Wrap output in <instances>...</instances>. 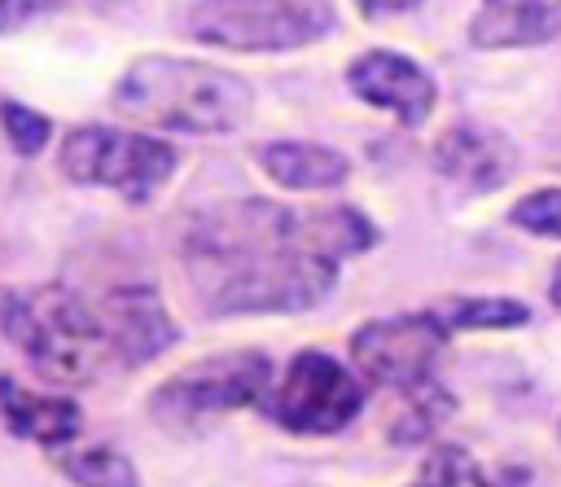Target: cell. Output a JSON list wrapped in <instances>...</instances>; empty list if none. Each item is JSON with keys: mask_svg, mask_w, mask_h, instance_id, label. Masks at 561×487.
Segmentation results:
<instances>
[{"mask_svg": "<svg viewBox=\"0 0 561 487\" xmlns=\"http://www.w3.org/2000/svg\"><path fill=\"white\" fill-rule=\"evenodd\" d=\"M552 303H557V307H561V263H557V268H552Z\"/></svg>", "mask_w": 561, "mask_h": 487, "instance_id": "603a6c76", "label": "cell"}, {"mask_svg": "<svg viewBox=\"0 0 561 487\" xmlns=\"http://www.w3.org/2000/svg\"><path fill=\"white\" fill-rule=\"evenodd\" d=\"M184 26L202 44L267 53V48H298L333 26L324 0H202L184 18Z\"/></svg>", "mask_w": 561, "mask_h": 487, "instance_id": "277c9868", "label": "cell"}, {"mask_svg": "<svg viewBox=\"0 0 561 487\" xmlns=\"http://www.w3.org/2000/svg\"><path fill=\"white\" fill-rule=\"evenodd\" d=\"M368 18H381V13H403V9H416L421 0H355Z\"/></svg>", "mask_w": 561, "mask_h": 487, "instance_id": "7402d4cb", "label": "cell"}, {"mask_svg": "<svg viewBox=\"0 0 561 487\" xmlns=\"http://www.w3.org/2000/svg\"><path fill=\"white\" fill-rule=\"evenodd\" d=\"M421 483H434V487H486V478L478 474V465L460 448H438L425 461V478Z\"/></svg>", "mask_w": 561, "mask_h": 487, "instance_id": "e0dca14e", "label": "cell"}, {"mask_svg": "<svg viewBox=\"0 0 561 487\" xmlns=\"http://www.w3.org/2000/svg\"><path fill=\"white\" fill-rule=\"evenodd\" d=\"M254 158L285 189H333L351 171V162L337 149L307 145V140H267L254 149Z\"/></svg>", "mask_w": 561, "mask_h": 487, "instance_id": "5bb4252c", "label": "cell"}, {"mask_svg": "<svg viewBox=\"0 0 561 487\" xmlns=\"http://www.w3.org/2000/svg\"><path fill=\"white\" fill-rule=\"evenodd\" d=\"M552 162H561V154H557V158H552Z\"/></svg>", "mask_w": 561, "mask_h": 487, "instance_id": "d4e9b609", "label": "cell"}, {"mask_svg": "<svg viewBox=\"0 0 561 487\" xmlns=\"http://www.w3.org/2000/svg\"><path fill=\"white\" fill-rule=\"evenodd\" d=\"M351 92L377 110H390L408 127L425 123L434 110V79L416 61H408L399 53H381V48L364 53L351 66Z\"/></svg>", "mask_w": 561, "mask_h": 487, "instance_id": "30bf717a", "label": "cell"}, {"mask_svg": "<svg viewBox=\"0 0 561 487\" xmlns=\"http://www.w3.org/2000/svg\"><path fill=\"white\" fill-rule=\"evenodd\" d=\"M412 399H416V408H412V412H403V417H399V430H394V439H399V443H412V439L430 434L434 417L451 408V399H447V395H438V386H425V382H421V386H412Z\"/></svg>", "mask_w": 561, "mask_h": 487, "instance_id": "ffe728a7", "label": "cell"}, {"mask_svg": "<svg viewBox=\"0 0 561 487\" xmlns=\"http://www.w3.org/2000/svg\"><path fill=\"white\" fill-rule=\"evenodd\" d=\"M561 35V0H482L469 22L478 48H522Z\"/></svg>", "mask_w": 561, "mask_h": 487, "instance_id": "7c38bea8", "label": "cell"}, {"mask_svg": "<svg viewBox=\"0 0 561 487\" xmlns=\"http://www.w3.org/2000/svg\"><path fill=\"white\" fill-rule=\"evenodd\" d=\"M0 421L22 434V439H35V443H66L79 434L83 426V412L75 399H61V395H35L26 386H18L13 377H0Z\"/></svg>", "mask_w": 561, "mask_h": 487, "instance_id": "4fadbf2b", "label": "cell"}, {"mask_svg": "<svg viewBox=\"0 0 561 487\" xmlns=\"http://www.w3.org/2000/svg\"><path fill=\"white\" fill-rule=\"evenodd\" d=\"M57 0H0V35L4 31H18V26H26L31 18H39V13H48Z\"/></svg>", "mask_w": 561, "mask_h": 487, "instance_id": "44dd1931", "label": "cell"}, {"mask_svg": "<svg viewBox=\"0 0 561 487\" xmlns=\"http://www.w3.org/2000/svg\"><path fill=\"white\" fill-rule=\"evenodd\" d=\"M364 408V390L329 351H298L267 412L294 434H333Z\"/></svg>", "mask_w": 561, "mask_h": 487, "instance_id": "52a82bcc", "label": "cell"}, {"mask_svg": "<svg viewBox=\"0 0 561 487\" xmlns=\"http://www.w3.org/2000/svg\"><path fill=\"white\" fill-rule=\"evenodd\" d=\"M0 329L53 382H92L114 355L101 316L61 285H35L0 298Z\"/></svg>", "mask_w": 561, "mask_h": 487, "instance_id": "3957f363", "label": "cell"}, {"mask_svg": "<svg viewBox=\"0 0 561 487\" xmlns=\"http://www.w3.org/2000/svg\"><path fill=\"white\" fill-rule=\"evenodd\" d=\"M267 377H272V364L259 351L210 355V360H197L184 373L167 377L158 386V395H153L149 408L171 430L175 426H197L206 417H219V412L259 404L263 390H267Z\"/></svg>", "mask_w": 561, "mask_h": 487, "instance_id": "8992f818", "label": "cell"}, {"mask_svg": "<svg viewBox=\"0 0 561 487\" xmlns=\"http://www.w3.org/2000/svg\"><path fill=\"white\" fill-rule=\"evenodd\" d=\"M0 123H4V132H9V140H13L18 154H39L44 140H48V118L35 114V110H26V105H18V101H4L0 105Z\"/></svg>", "mask_w": 561, "mask_h": 487, "instance_id": "d6986e66", "label": "cell"}, {"mask_svg": "<svg viewBox=\"0 0 561 487\" xmlns=\"http://www.w3.org/2000/svg\"><path fill=\"white\" fill-rule=\"evenodd\" d=\"M416 487H434V483H416Z\"/></svg>", "mask_w": 561, "mask_h": 487, "instance_id": "cb8c5ba5", "label": "cell"}, {"mask_svg": "<svg viewBox=\"0 0 561 487\" xmlns=\"http://www.w3.org/2000/svg\"><path fill=\"white\" fill-rule=\"evenodd\" d=\"M513 224L539 237H561V189H539L513 206Z\"/></svg>", "mask_w": 561, "mask_h": 487, "instance_id": "ac0fdd59", "label": "cell"}, {"mask_svg": "<svg viewBox=\"0 0 561 487\" xmlns=\"http://www.w3.org/2000/svg\"><path fill=\"white\" fill-rule=\"evenodd\" d=\"M250 83L232 70L184 61V57H140L114 88V105L127 118L167 132H232L250 114Z\"/></svg>", "mask_w": 561, "mask_h": 487, "instance_id": "7a4b0ae2", "label": "cell"}, {"mask_svg": "<svg viewBox=\"0 0 561 487\" xmlns=\"http://www.w3.org/2000/svg\"><path fill=\"white\" fill-rule=\"evenodd\" d=\"M377 241V228L351 211H289L263 197L219 202L184 224L180 254L210 316L307 312L324 303L337 263Z\"/></svg>", "mask_w": 561, "mask_h": 487, "instance_id": "6da1fadb", "label": "cell"}, {"mask_svg": "<svg viewBox=\"0 0 561 487\" xmlns=\"http://www.w3.org/2000/svg\"><path fill=\"white\" fill-rule=\"evenodd\" d=\"M434 167H438L447 180L486 193V189H500V184L513 175L517 154H513V145H508L500 132L478 127V123H460V127H447V132L438 136V145H434Z\"/></svg>", "mask_w": 561, "mask_h": 487, "instance_id": "8fae6325", "label": "cell"}, {"mask_svg": "<svg viewBox=\"0 0 561 487\" xmlns=\"http://www.w3.org/2000/svg\"><path fill=\"white\" fill-rule=\"evenodd\" d=\"M61 474L75 487H140L131 461L114 448H88V452L61 456Z\"/></svg>", "mask_w": 561, "mask_h": 487, "instance_id": "9a60e30c", "label": "cell"}, {"mask_svg": "<svg viewBox=\"0 0 561 487\" xmlns=\"http://www.w3.org/2000/svg\"><path fill=\"white\" fill-rule=\"evenodd\" d=\"M96 316H101V329H105L114 355L127 360V364H145V360H153L158 351H167L175 342V325H171L162 298L149 285L110 290L101 298Z\"/></svg>", "mask_w": 561, "mask_h": 487, "instance_id": "9c48e42d", "label": "cell"}, {"mask_svg": "<svg viewBox=\"0 0 561 487\" xmlns=\"http://www.w3.org/2000/svg\"><path fill=\"white\" fill-rule=\"evenodd\" d=\"M526 320H530V307L517 298H465L451 307L456 329H513Z\"/></svg>", "mask_w": 561, "mask_h": 487, "instance_id": "2e32d148", "label": "cell"}, {"mask_svg": "<svg viewBox=\"0 0 561 487\" xmlns=\"http://www.w3.org/2000/svg\"><path fill=\"white\" fill-rule=\"evenodd\" d=\"M61 171L75 184H105L131 202H145L175 171V149L136 132L75 127L61 145Z\"/></svg>", "mask_w": 561, "mask_h": 487, "instance_id": "5b68a950", "label": "cell"}, {"mask_svg": "<svg viewBox=\"0 0 561 487\" xmlns=\"http://www.w3.org/2000/svg\"><path fill=\"white\" fill-rule=\"evenodd\" d=\"M447 342V325L438 316H390V320H368L364 329H355L351 338V355L355 364L386 386H421L430 364L438 360Z\"/></svg>", "mask_w": 561, "mask_h": 487, "instance_id": "ba28073f", "label": "cell"}]
</instances>
